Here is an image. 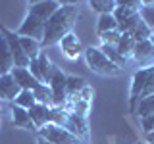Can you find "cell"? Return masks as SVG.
<instances>
[{
  "instance_id": "28",
  "label": "cell",
  "mask_w": 154,
  "mask_h": 144,
  "mask_svg": "<svg viewBox=\"0 0 154 144\" xmlns=\"http://www.w3.org/2000/svg\"><path fill=\"white\" fill-rule=\"evenodd\" d=\"M135 14H139V10H135V8H127V6H116V10H114V17H116V21H118V23L125 21L127 17L135 16Z\"/></svg>"
},
{
  "instance_id": "10",
  "label": "cell",
  "mask_w": 154,
  "mask_h": 144,
  "mask_svg": "<svg viewBox=\"0 0 154 144\" xmlns=\"http://www.w3.org/2000/svg\"><path fill=\"white\" fill-rule=\"evenodd\" d=\"M131 60H135L139 64V69H141V67L154 65V44H152L150 38H148V40L135 42V50H133Z\"/></svg>"
},
{
  "instance_id": "8",
  "label": "cell",
  "mask_w": 154,
  "mask_h": 144,
  "mask_svg": "<svg viewBox=\"0 0 154 144\" xmlns=\"http://www.w3.org/2000/svg\"><path fill=\"white\" fill-rule=\"evenodd\" d=\"M66 73L60 69V67H54V71H52V77L50 81H48V88H50L52 92V98H54V106H64L66 104Z\"/></svg>"
},
{
  "instance_id": "13",
  "label": "cell",
  "mask_w": 154,
  "mask_h": 144,
  "mask_svg": "<svg viewBox=\"0 0 154 144\" xmlns=\"http://www.w3.org/2000/svg\"><path fill=\"white\" fill-rule=\"evenodd\" d=\"M19 85L14 81L12 75H0V100H10V102H14L16 100V96L19 94Z\"/></svg>"
},
{
  "instance_id": "2",
  "label": "cell",
  "mask_w": 154,
  "mask_h": 144,
  "mask_svg": "<svg viewBox=\"0 0 154 144\" xmlns=\"http://www.w3.org/2000/svg\"><path fill=\"white\" fill-rule=\"evenodd\" d=\"M154 94V65L141 67L131 77V88H129V112H135V106L143 96Z\"/></svg>"
},
{
  "instance_id": "19",
  "label": "cell",
  "mask_w": 154,
  "mask_h": 144,
  "mask_svg": "<svg viewBox=\"0 0 154 144\" xmlns=\"http://www.w3.org/2000/svg\"><path fill=\"white\" fill-rule=\"evenodd\" d=\"M116 48H118V52L125 58V60H131L133 50H135V38L129 35V33H122V37H119Z\"/></svg>"
},
{
  "instance_id": "38",
  "label": "cell",
  "mask_w": 154,
  "mask_h": 144,
  "mask_svg": "<svg viewBox=\"0 0 154 144\" xmlns=\"http://www.w3.org/2000/svg\"><path fill=\"white\" fill-rule=\"evenodd\" d=\"M37 2H41V0H29V6H31V4H37Z\"/></svg>"
},
{
  "instance_id": "12",
  "label": "cell",
  "mask_w": 154,
  "mask_h": 144,
  "mask_svg": "<svg viewBox=\"0 0 154 144\" xmlns=\"http://www.w3.org/2000/svg\"><path fill=\"white\" fill-rule=\"evenodd\" d=\"M10 75L14 77V81L19 85V88H27V90H33L35 86L38 85V81L31 75V71L27 67H12Z\"/></svg>"
},
{
  "instance_id": "1",
  "label": "cell",
  "mask_w": 154,
  "mask_h": 144,
  "mask_svg": "<svg viewBox=\"0 0 154 144\" xmlns=\"http://www.w3.org/2000/svg\"><path fill=\"white\" fill-rule=\"evenodd\" d=\"M79 19V6H60L46 19L45 37L41 40V46H52L62 40L67 33H73V27Z\"/></svg>"
},
{
  "instance_id": "21",
  "label": "cell",
  "mask_w": 154,
  "mask_h": 144,
  "mask_svg": "<svg viewBox=\"0 0 154 144\" xmlns=\"http://www.w3.org/2000/svg\"><path fill=\"white\" fill-rule=\"evenodd\" d=\"M31 92H33V96H35L37 104H45V106H48V108L54 106V98H52V92H50V88H48V85L38 83Z\"/></svg>"
},
{
  "instance_id": "16",
  "label": "cell",
  "mask_w": 154,
  "mask_h": 144,
  "mask_svg": "<svg viewBox=\"0 0 154 144\" xmlns=\"http://www.w3.org/2000/svg\"><path fill=\"white\" fill-rule=\"evenodd\" d=\"M29 117H31L35 129H41L42 125L50 123V108L45 106V104H35L29 110Z\"/></svg>"
},
{
  "instance_id": "14",
  "label": "cell",
  "mask_w": 154,
  "mask_h": 144,
  "mask_svg": "<svg viewBox=\"0 0 154 144\" xmlns=\"http://www.w3.org/2000/svg\"><path fill=\"white\" fill-rule=\"evenodd\" d=\"M12 121L19 129H25V131H37L35 125H33V121H31V117H29V110L19 108V106H16V104L12 106Z\"/></svg>"
},
{
  "instance_id": "31",
  "label": "cell",
  "mask_w": 154,
  "mask_h": 144,
  "mask_svg": "<svg viewBox=\"0 0 154 144\" xmlns=\"http://www.w3.org/2000/svg\"><path fill=\"white\" fill-rule=\"evenodd\" d=\"M77 96H79L81 100H85V102H93V98H94V88L91 85H85L83 88L77 92Z\"/></svg>"
},
{
  "instance_id": "25",
  "label": "cell",
  "mask_w": 154,
  "mask_h": 144,
  "mask_svg": "<svg viewBox=\"0 0 154 144\" xmlns=\"http://www.w3.org/2000/svg\"><path fill=\"white\" fill-rule=\"evenodd\" d=\"M14 104L19 106V108H25V110H31L33 106L37 104V100H35V96H33L31 90H27V88H21L19 90V94L16 96V100H14Z\"/></svg>"
},
{
  "instance_id": "5",
  "label": "cell",
  "mask_w": 154,
  "mask_h": 144,
  "mask_svg": "<svg viewBox=\"0 0 154 144\" xmlns=\"http://www.w3.org/2000/svg\"><path fill=\"white\" fill-rule=\"evenodd\" d=\"M54 67H56V65L50 62V58L46 56V52L41 50V54H38L35 60L29 62L27 69L31 71V75L35 77L38 83H45V85H46L48 81H50V77H52V71H54Z\"/></svg>"
},
{
  "instance_id": "3",
  "label": "cell",
  "mask_w": 154,
  "mask_h": 144,
  "mask_svg": "<svg viewBox=\"0 0 154 144\" xmlns=\"http://www.w3.org/2000/svg\"><path fill=\"white\" fill-rule=\"evenodd\" d=\"M83 54H85V62H87V65H89V69L93 71V73L100 75V77H116L123 71L122 67L112 64V62L100 52V48H96V46H89L87 50H83Z\"/></svg>"
},
{
  "instance_id": "11",
  "label": "cell",
  "mask_w": 154,
  "mask_h": 144,
  "mask_svg": "<svg viewBox=\"0 0 154 144\" xmlns=\"http://www.w3.org/2000/svg\"><path fill=\"white\" fill-rule=\"evenodd\" d=\"M60 44V50L67 60H77L81 54H83V44H81L79 37L75 33H67L66 37H62V40L58 42Z\"/></svg>"
},
{
  "instance_id": "7",
  "label": "cell",
  "mask_w": 154,
  "mask_h": 144,
  "mask_svg": "<svg viewBox=\"0 0 154 144\" xmlns=\"http://www.w3.org/2000/svg\"><path fill=\"white\" fill-rule=\"evenodd\" d=\"M0 35L6 38L8 46H10V52L14 56V67H27L29 65V58L25 56L21 44H19V37L16 31H10L6 27H0Z\"/></svg>"
},
{
  "instance_id": "30",
  "label": "cell",
  "mask_w": 154,
  "mask_h": 144,
  "mask_svg": "<svg viewBox=\"0 0 154 144\" xmlns=\"http://www.w3.org/2000/svg\"><path fill=\"white\" fill-rule=\"evenodd\" d=\"M139 16H141V19L146 23L148 27H150V31L154 33V6L141 8V10H139Z\"/></svg>"
},
{
  "instance_id": "15",
  "label": "cell",
  "mask_w": 154,
  "mask_h": 144,
  "mask_svg": "<svg viewBox=\"0 0 154 144\" xmlns=\"http://www.w3.org/2000/svg\"><path fill=\"white\" fill-rule=\"evenodd\" d=\"M58 8H60V6H58L54 0H41V2L29 6V14H33V16H37V17H41V19L46 21V19L50 17Z\"/></svg>"
},
{
  "instance_id": "32",
  "label": "cell",
  "mask_w": 154,
  "mask_h": 144,
  "mask_svg": "<svg viewBox=\"0 0 154 144\" xmlns=\"http://www.w3.org/2000/svg\"><path fill=\"white\" fill-rule=\"evenodd\" d=\"M141 127H143V133L144 134L154 131V113L150 115V117H146V119H141Z\"/></svg>"
},
{
  "instance_id": "24",
  "label": "cell",
  "mask_w": 154,
  "mask_h": 144,
  "mask_svg": "<svg viewBox=\"0 0 154 144\" xmlns=\"http://www.w3.org/2000/svg\"><path fill=\"white\" fill-rule=\"evenodd\" d=\"M87 85V81L83 77H77V75H67L66 77V94L67 96H73L77 94L81 88Z\"/></svg>"
},
{
  "instance_id": "35",
  "label": "cell",
  "mask_w": 154,
  "mask_h": 144,
  "mask_svg": "<svg viewBox=\"0 0 154 144\" xmlns=\"http://www.w3.org/2000/svg\"><path fill=\"white\" fill-rule=\"evenodd\" d=\"M144 140H146V144H154V131L144 134Z\"/></svg>"
},
{
  "instance_id": "26",
  "label": "cell",
  "mask_w": 154,
  "mask_h": 144,
  "mask_svg": "<svg viewBox=\"0 0 154 144\" xmlns=\"http://www.w3.org/2000/svg\"><path fill=\"white\" fill-rule=\"evenodd\" d=\"M129 35L135 38V42H139V40H148V38H150L154 33L150 31V27H148L146 23H144L143 19H141V21H139L137 25L131 29V33H129Z\"/></svg>"
},
{
  "instance_id": "9",
  "label": "cell",
  "mask_w": 154,
  "mask_h": 144,
  "mask_svg": "<svg viewBox=\"0 0 154 144\" xmlns=\"http://www.w3.org/2000/svg\"><path fill=\"white\" fill-rule=\"evenodd\" d=\"M62 127L67 129L71 134H75L77 138L89 142V123H87L85 115H77V113H69V112H67V117H66V121H64Z\"/></svg>"
},
{
  "instance_id": "17",
  "label": "cell",
  "mask_w": 154,
  "mask_h": 144,
  "mask_svg": "<svg viewBox=\"0 0 154 144\" xmlns=\"http://www.w3.org/2000/svg\"><path fill=\"white\" fill-rule=\"evenodd\" d=\"M14 67V56L10 52L6 38L0 35V75H8Z\"/></svg>"
},
{
  "instance_id": "29",
  "label": "cell",
  "mask_w": 154,
  "mask_h": 144,
  "mask_svg": "<svg viewBox=\"0 0 154 144\" xmlns=\"http://www.w3.org/2000/svg\"><path fill=\"white\" fill-rule=\"evenodd\" d=\"M119 37H122V33H119L118 29H116V31H108V33H102V35H98L100 44H112V46L118 44Z\"/></svg>"
},
{
  "instance_id": "33",
  "label": "cell",
  "mask_w": 154,
  "mask_h": 144,
  "mask_svg": "<svg viewBox=\"0 0 154 144\" xmlns=\"http://www.w3.org/2000/svg\"><path fill=\"white\" fill-rule=\"evenodd\" d=\"M116 6H127V8L141 10V0H116Z\"/></svg>"
},
{
  "instance_id": "27",
  "label": "cell",
  "mask_w": 154,
  "mask_h": 144,
  "mask_svg": "<svg viewBox=\"0 0 154 144\" xmlns=\"http://www.w3.org/2000/svg\"><path fill=\"white\" fill-rule=\"evenodd\" d=\"M89 6L94 12H98V16L100 14H114L116 0H89Z\"/></svg>"
},
{
  "instance_id": "22",
  "label": "cell",
  "mask_w": 154,
  "mask_h": 144,
  "mask_svg": "<svg viewBox=\"0 0 154 144\" xmlns=\"http://www.w3.org/2000/svg\"><path fill=\"white\" fill-rule=\"evenodd\" d=\"M98 48H100V52H102V54H104L106 58H108L110 62H112V64H116L118 67L125 69V64H127V60H125V58H123L122 54H119L116 46H112V44H100Z\"/></svg>"
},
{
  "instance_id": "4",
  "label": "cell",
  "mask_w": 154,
  "mask_h": 144,
  "mask_svg": "<svg viewBox=\"0 0 154 144\" xmlns=\"http://www.w3.org/2000/svg\"><path fill=\"white\" fill-rule=\"evenodd\" d=\"M37 136H42L45 140L52 142V144H89L81 138H77L75 134H71L67 129L60 127L54 123H46L41 129H37Z\"/></svg>"
},
{
  "instance_id": "36",
  "label": "cell",
  "mask_w": 154,
  "mask_h": 144,
  "mask_svg": "<svg viewBox=\"0 0 154 144\" xmlns=\"http://www.w3.org/2000/svg\"><path fill=\"white\" fill-rule=\"evenodd\" d=\"M148 6H154V0H141V8H148Z\"/></svg>"
},
{
  "instance_id": "20",
  "label": "cell",
  "mask_w": 154,
  "mask_h": 144,
  "mask_svg": "<svg viewBox=\"0 0 154 144\" xmlns=\"http://www.w3.org/2000/svg\"><path fill=\"white\" fill-rule=\"evenodd\" d=\"M17 37H19V35H17ZM19 44H21L23 52H25V56L29 58V62L35 60V58L41 54V50H42L41 42L35 40V38H29V37H19Z\"/></svg>"
},
{
  "instance_id": "6",
  "label": "cell",
  "mask_w": 154,
  "mask_h": 144,
  "mask_svg": "<svg viewBox=\"0 0 154 144\" xmlns=\"http://www.w3.org/2000/svg\"><path fill=\"white\" fill-rule=\"evenodd\" d=\"M45 25H46L45 19L33 16V14H27L16 33L19 37H29V38H35V40L41 42L42 37H45Z\"/></svg>"
},
{
  "instance_id": "34",
  "label": "cell",
  "mask_w": 154,
  "mask_h": 144,
  "mask_svg": "<svg viewBox=\"0 0 154 144\" xmlns=\"http://www.w3.org/2000/svg\"><path fill=\"white\" fill-rule=\"evenodd\" d=\"M58 6H77L79 0H54Z\"/></svg>"
},
{
  "instance_id": "18",
  "label": "cell",
  "mask_w": 154,
  "mask_h": 144,
  "mask_svg": "<svg viewBox=\"0 0 154 144\" xmlns=\"http://www.w3.org/2000/svg\"><path fill=\"white\" fill-rule=\"evenodd\" d=\"M135 115H137L139 119H146L150 117V115L154 113V94H148V96H143L141 100L137 102V106H135Z\"/></svg>"
},
{
  "instance_id": "23",
  "label": "cell",
  "mask_w": 154,
  "mask_h": 144,
  "mask_svg": "<svg viewBox=\"0 0 154 144\" xmlns=\"http://www.w3.org/2000/svg\"><path fill=\"white\" fill-rule=\"evenodd\" d=\"M116 29H118V21H116L114 14H100L98 21H96V33L102 35V33L116 31Z\"/></svg>"
},
{
  "instance_id": "37",
  "label": "cell",
  "mask_w": 154,
  "mask_h": 144,
  "mask_svg": "<svg viewBox=\"0 0 154 144\" xmlns=\"http://www.w3.org/2000/svg\"><path fill=\"white\" fill-rule=\"evenodd\" d=\"M37 144H52V142L45 140V138H42V136H37Z\"/></svg>"
}]
</instances>
